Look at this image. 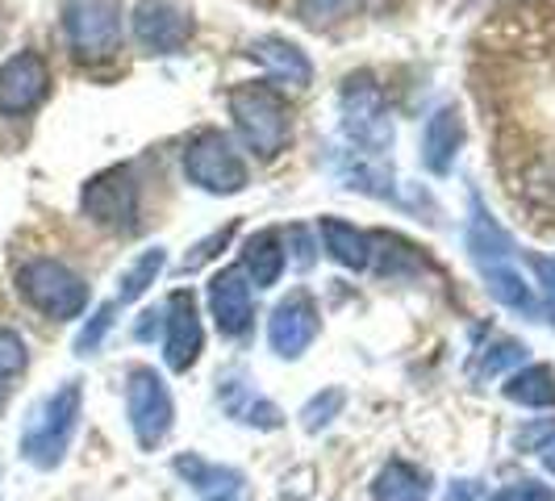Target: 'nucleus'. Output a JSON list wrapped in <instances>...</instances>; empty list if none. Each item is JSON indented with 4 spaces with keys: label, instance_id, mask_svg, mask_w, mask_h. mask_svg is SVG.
I'll return each instance as SVG.
<instances>
[{
    "label": "nucleus",
    "instance_id": "423d86ee",
    "mask_svg": "<svg viewBox=\"0 0 555 501\" xmlns=\"http://www.w3.org/2000/svg\"><path fill=\"white\" fill-rule=\"evenodd\" d=\"M184 180L209 196H238L250 184L243 151L222 130H201L184 146Z\"/></svg>",
    "mask_w": 555,
    "mask_h": 501
},
{
    "label": "nucleus",
    "instance_id": "4468645a",
    "mask_svg": "<svg viewBox=\"0 0 555 501\" xmlns=\"http://www.w3.org/2000/svg\"><path fill=\"white\" fill-rule=\"evenodd\" d=\"M176 476L196 493V501H247V476L230 464H214L196 451H184L171 460Z\"/></svg>",
    "mask_w": 555,
    "mask_h": 501
},
{
    "label": "nucleus",
    "instance_id": "6e6552de",
    "mask_svg": "<svg viewBox=\"0 0 555 501\" xmlns=\"http://www.w3.org/2000/svg\"><path fill=\"white\" fill-rule=\"evenodd\" d=\"M126 418H130V431H134L142 451H155L171 435L176 401H171L164 376L146 363H134L126 372Z\"/></svg>",
    "mask_w": 555,
    "mask_h": 501
},
{
    "label": "nucleus",
    "instance_id": "aec40b11",
    "mask_svg": "<svg viewBox=\"0 0 555 501\" xmlns=\"http://www.w3.org/2000/svg\"><path fill=\"white\" fill-rule=\"evenodd\" d=\"M468 255H473L476 268H489V264H509L518 247H514V239L505 234V226L485 209V201L473 193V218H468Z\"/></svg>",
    "mask_w": 555,
    "mask_h": 501
},
{
    "label": "nucleus",
    "instance_id": "c9c22d12",
    "mask_svg": "<svg viewBox=\"0 0 555 501\" xmlns=\"http://www.w3.org/2000/svg\"><path fill=\"white\" fill-rule=\"evenodd\" d=\"M539 455H543V468H547V473L555 476V435L543 447H539Z\"/></svg>",
    "mask_w": 555,
    "mask_h": 501
},
{
    "label": "nucleus",
    "instance_id": "f3484780",
    "mask_svg": "<svg viewBox=\"0 0 555 501\" xmlns=\"http://www.w3.org/2000/svg\"><path fill=\"white\" fill-rule=\"evenodd\" d=\"M247 55L272 76V80L288 84V88H309L313 84V63L309 55L284 34H259L247 47Z\"/></svg>",
    "mask_w": 555,
    "mask_h": 501
},
{
    "label": "nucleus",
    "instance_id": "a211bd4d",
    "mask_svg": "<svg viewBox=\"0 0 555 501\" xmlns=\"http://www.w3.org/2000/svg\"><path fill=\"white\" fill-rule=\"evenodd\" d=\"M318 247L347 272H367L372 268V230H360L347 218H334V214L318 218Z\"/></svg>",
    "mask_w": 555,
    "mask_h": 501
},
{
    "label": "nucleus",
    "instance_id": "4be33fe9",
    "mask_svg": "<svg viewBox=\"0 0 555 501\" xmlns=\"http://www.w3.org/2000/svg\"><path fill=\"white\" fill-rule=\"evenodd\" d=\"M480 280H485V288H489V297H493L498 306L514 309V313H522V318H539V293H534V284L518 272L514 259H509V264H489V268H480Z\"/></svg>",
    "mask_w": 555,
    "mask_h": 501
},
{
    "label": "nucleus",
    "instance_id": "9d476101",
    "mask_svg": "<svg viewBox=\"0 0 555 501\" xmlns=\"http://www.w3.org/2000/svg\"><path fill=\"white\" fill-rule=\"evenodd\" d=\"M51 97V67L38 51H17L0 63V117H29Z\"/></svg>",
    "mask_w": 555,
    "mask_h": 501
},
{
    "label": "nucleus",
    "instance_id": "2eb2a0df",
    "mask_svg": "<svg viewBox=\"0 0 555 501\" xmlns=\"http://www.w3.org/2000/svg\"><path fill=\"white\" fill-rule=\"evenodd\" d=\"M468 142V126H464V113L455 105H439V110L426 117L422 126V167L430 176H447L455 171V159Z\"/></svg>",
    "mask_w": 555,
    "mask_h": 501
},
{
    "label": "nucleus",
    "instance_id": "7ed1b4c3",
    "mask_svg": "<svg viewBox=\"0 0 555 501\" xmlns=\"http://www.w3.org/2000/svg\"><path fill=\"white\" fill-rule=\"evenodd\" d=\"M338 126L351 151L385 159L392 151V113L385 101V88L372 80L367 72L347 76L338 88Z\"/></svg>",
    "mask_w": 555,
    "mask_h": 501
},
{
    "label": "nucleus",
    "instance_id": "bb28decb",
    "mask_svg": "<svg viewBox=\"0 0 555 501\" xmlns=\"http://www.w3.org/2000/svg\"><path fill=\"white\" fill-rule=\"evenodd\" d=\"M343 406H347V393L343 389L313 393L306 406H301V426H306L309 435H318V431H326L334 418L343 414Z\"/></svg>",
    "mask_w": 555,
    "mask_h": 501
},
{
    "label": "nucleus",
    "instance_id": "cd10ccee",
    "mask_svg": "<svg viewBox=\"0 0 555 501\" xmlns=\"http://www.w3.org/2000/svg\"><path fill=\"white\" fill-rule=\"evenodd\" d=\"M356 9H360V0H297V17L313 29L338 26V22H347Z\"/></svg>",
    "mask_w": 555,
    "mask_h": 501
},
{
    "label": "nucleus",
    "instance_id": "5701e85b",
    "mask_svg": "<svg viewBox=\"0 0 555 501\" xmlns=\"http://www.w3.org/2000/svg\"><path fill=\"white\" fill-rule=\"evenodd\" d=\"M501 397L522 410H555V368L552 363H522L505 376Z\"/></svg>",
    "mask_w": 555,
    "mask_h": 501
},
{
    "label": "nucleus",
    "instance_id": "6ab92c4d",
    "mask_svg": "<svg viewBox=\"0 0 555 501\" xmlns=\"http://www.w3.org/2000/svg\"><path fill=\"white\" fill-rule=\"evenodd\" d=\"M243 277L255 288H272L280 284L284 268H288V247H284V230L268 226V230H255L247 243H243Z\"/></svg>",
    "mask_w": 555,
    "mask_h": 501
},
{
    "label": "nucleus",
    "instance_id": "f704fd0d",
    "mask_svg": "<svg viewBox=\"0 0 555 501\" xmlns=\"http://www.w3.org/2000/svg\"><path fill=\"white\" fill-rule=\"evenodd\" d=\"M443 501H489V498H485V485L480 480H451Z\"/></svg>",
    "mask_w": 555,
    "mask_h": 501
},
{
    "label": "nucleus",
    "instance_id": "0eeeda50",
    "mask_svg": "<svg viewBox=\"0 0 555 501\" xmlns=\"http://www.w3.org/2000/svg\"><path fill=\"white\" fill-rule=\"evenodd\" d=\"M83 218L109 234H134L142 222V189L130 167H105L88 176L80 189Z\"/></svg>",
    "mask_w": 555,
    "mask_h": 501
},
{
    "label": "nucleus",
    "instance_id": "393cba45",
    "mask_svg": "<svg viewBox=\"0 0 555 501\" xmlns=\"http://www.w3.org/2000/svg\"><path fill=\"white\" fill-rule=\"evenodd\" d=\"M164 268H167V247L139 251V255L126 264V272L117 277V306H130V301H139L142 293H146L155 280L164 277Z\"/></svg>",
    "mask_w": 555,
    "mask_h": 501
},
{
    "label": "nucleus",
    "instance_id": "473e14b6",
    "mask_svg": "<svg viewBox=\"0 0 555 501\" xmlns=\"http://www.w3.org/2000/svg\"><path fill=\"white\" fill-rule=\"evenodd\" d=\"M489 501H555V493L552 485H543V480H514V485L498 489Z\"/></svg>",
    "mask_w": 555,
    "mask_h": 501
},
{
    "label": "nucleus",
    "instance_id": "b1692460",
    "mask_svg": "<svg viewBox=\"0 0 555 501\" xmlns=\"http://www.w3.org/2000/svg\"><path fill=\"white\" fill-rule=\"evenodd\" d=\"M372 501H430V473L410 460H389L372 476Z\"/></svg>",
    "mask_w": 555,
    "mask_h": 501
},
{
    "label": "nucleus",
    "instance_id": "c85d7f7f",
    "mask_svg": "<svg viewBox=\"0 0 555 501\" xmlns=\"http://www.w3.org/2000/svg\"><path fill=\"white\" fill-rule=\"evenodd\" d=\"M234 234H238V218H230V222L218 226L214 234H205V239H201V243H196V247L189 251L184 259H180V272L189 277V272H196V268H205V264H209L214 255H222V251L230 247V243H234Z\"/></svg>",
    "mask_w": 555,
    "mask_h": 501
},
{
    "label": "nucleus",
    "instance_id": "a878e982",
    "mask_svg": "<svg viewBox=\"0 0 555 501\" xmlns=\"http://www.w3.org/2000/svg\"><path fill=\"white\" fill-rule=\"evenodd\" d=\"M527 360V343H518V338H493L489 347H480L473 356V381H493L501 372H518V363Z\"/></svg>",
    "mask_w": 555,
    "mask_h": 501
},
{
    "label": "nucleus",
    "instance_id": "9b49d317",
    "mask_svg": "<svg viewBox=\"0 0 555 501\" xmlns=\"http://www.w3.org/2000/svg\"><path fill=\"white\" fill-rule=\"evenodd\" d=\"M318 331H322V313L306 288H293L268 318V343L280 360H301L318 343Z\"/></svg>",
    "mask_w": 555,
    "mask_h": 501
},
{
    "label": "nucleus",
    "instance_id": "ddd939ff",
    "mask_svg": "<svg viewBox=\"0 0 555 501\" xmlns=\"http://www.w3.org/2000/svg\"><path fill=\"white\" fill-rule=\"evenodd\" d=\"M209 301V318L225 338H243L255 322V297H250V280L243 277V268H222L209 277L205 288Z\"/></svg>",
    "mask_w": 555,
    "mask_h": 501
},
{
    "label": "nucleus",
    "instance_id": "dca6fc26",
    "mask_svg": "<svg viewBox=\"0 0 555 501\" xmlns=\"http://www.w3.org/2000/svg\"><path fill=\"white\" fill-rule=\"evenodd\" d=\"M218 406L225 410V418L255 426V431H280L284 426V410L255 389L243 372H225L218 381Z\"/></svg>",
    "mask_w": 555,
    "mask_h": 501
},
{
    "label": "nucleus",
    "instance_id": "2f4dec72",
    "mask_svg": "<svg viewBox=\"0 0 555 501\" xmlns=\"http://www.w3.org/2000/svg\"><path fill=\"white\" fill-rule=\"evenodd\" d=\"M527 264L534 272V284L543 293V306H547V322L555 326V255H543V251H527Z\"/></svg>",
    "mask_w": 555,
    "mask_h": 501
},
{
    "label": "nucleus",
    "instance_id": "f257e3e1",
    "mask_svg": "<svg viewBox=\"0 0 555 501\" xmlns=\"http://www.w3.org/2000/svg\"><path fill=\"white\" fill-rule=\"evenodd\" d=\"M80 410H83V389L80 381H63L55 393H47L34 414L26 418L22 426V439H17V451L22 460H29L34 468L51 473L63 464L67 447L76 439V426H80Z\"/></svg>",
    "mask_w": 555,
    "mask_h": 501
},
{
    "label": "nucleus",
    "instance_id": "412c9836",
    "mask_svg": "<svg viewBox=\"0 0 555 501\" xmlns=\"http://www.w3.org/2000/svg\"><path fill=\"white\" fill-rule=\"evenodd\" d=\"M334 171H338V180L347 184V189H356V193H367L376 196V201H397V180H392V171L385 159H376V155H360V151H343L338 159H334Z\"/></svg>",
    "mask_w": 555,
    "mask_h": 501
},
{
    "label": "nucleus",
    "instance_id": "7c9ffc66",
    "mask_svg": "<svg viewBox=\"0 0 555 501\" xmlns=\"http://www.w3.org/2000/svg\"><path fill=\"white\" fill-rule=\"evenodd\" d=\"M113 313H117V301L96 306V313H92L80 326V334H76V356H92V351L105 343V334L113 331Z\"/></svg>",
    "mask_w": 555,
    "mask_h": 501
},
{
    "label": "nucleus",
    "instance_id": "f03ea898",
    "mask_svg": "<svg viewBox=\"0 0 555 501\" xmlns=\"http://www.w3.org/2000/svg\"><path fill=\"white\" fill-rule=\"evenodd\" d=\"M225 110H230V121L255 159H276L293 139L288 101L272 84H234L225 97Z\"/></svg>",
    "mask_w": 555,
    "mask_h": 501
},
{
    "label": "nucleus",
    "instance_id": "c756f323",
    "mask_svg": "<svg viewBox=\"0 0 555 501\" xmlns=\"http://www.w3.org/2000/svg\"><path fill=\"white\" fill-rule=\"evenodd\" d=\"M29 351H26V338L9 326H0V389H9V381H17L26 372Z\"/></svg>",
    "mask_w": 555,
    "mask_h": 501
},
{
    "label": "nucleus",
    "instance_id": "20e7f679",
    "mask_svg": "<svg viewBox=\"0 0 555 501\" xmlns=\"http://www.w3.org/2000/svg\"><path fill=\"white\" fill-rule=\"evenodd\" d=\"M59 22L67 51L80 63H109L121 51V34H126L121 0H63Z\"/></svg>",
    "mask_w": 555,
    "mask_h": 501
},
{
    "label": "nucleus",
    "instance_id": "72a5a7b5",
    "mask_svg": "<svg viewBox=\"0 0 555 501\" xmlns=\"http://www.w3.org/2000/svg\"><path fill=\"white\" fill-rule=\"evenodd\" d=\"M284 247H293V264H297V268H309L313 255H318L313 234H309L306 226H288V230H284Z\"/></svg>",
    "mask_w": 555,
    "mask_h": 501
},
{
    "label": "nucleus",
    "instance_id": "f8f14e48",
    "mask_svg": "<svg viewBox=\"0 0 555 501\" xmlns=\"http://www.w3.org/2000/svg\"><path fill=\"white\" fill-rule=\"evenodd\" d=\"M205 351V326L193 288H176L164 306V363L171 372H189Z\"/></svg>",
    "mask_w": 555,
    "mask_h": 501
},
{
    "label": "nucleus",
    "instance_id": "39448f33",
    "mask_svg": "<svg viewBox=\"0 0 555 501\" xmlns=\"http://www.w3.org/2000/svg\"><path fill=\"white\" fill-rule=\"evenodd\" d=\"M17 293L29 309H38L51 322H72L88 309V284L80 272H72L63 259L38 255L17 268Z\"/></svg>",
    "mask_w": 555,
    "mask_h": 501
},
{
    "label": "nucleus",
    "instance_id": "1a4fd4ad",
    "mask_svg": "<svg viewBox=\"0 0 555 501\" xmlns=\"http://www.w3.org/2000/svg\"><path fill=\"white\" fill-rule=\"evenodd\" d=\"M130 29L146 55H180L196 38V17L176 0H139L130 9Z\"/></svg>",
    "mask_w": 555,
    "mask_h": 501
}]
</instances>
